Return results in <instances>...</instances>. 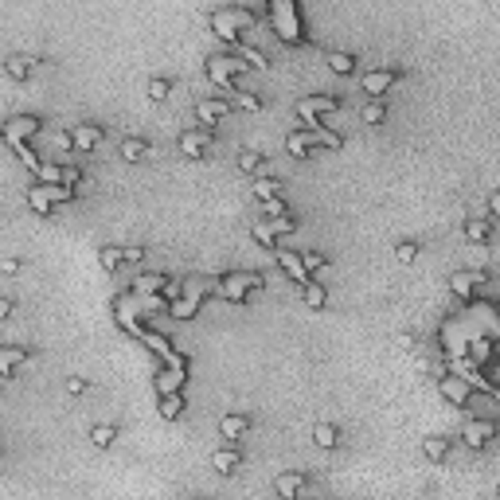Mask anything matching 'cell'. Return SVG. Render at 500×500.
<instances>
[{
  "instance_id": "37",
  "label": "cell",
  "mask_w": 500,
  "mask_h": 500,
  "mask_svg": "<svg viewBox=\"0 0 500 500\" xmlns=\"http://www.w3.org/2000/svg\"><path fill=\"white\" fill-rule=\"evenodd\" d=\"M98 262H102V270H118L121 262H126V255H121V246H102V255H98Z\"/></svg>"
},
{
  "instance_id": "31",
  "label": "cell",
  "mask_w": 500,
  "mask_h": 500,
  "mask_svg": "<svg viewBox=\"0 0 500 500\" xmlns=\"http://www.w3.org/2000/svg\"><path fill=\"white\" fill-rule=\"evenodd\" d=\"M35 176H39V184H63V164L59 161H43L39 169H35Z\"/></svg>"
},
{
  "instance_id": "35",
  "label": "cell",
  "mask_w": 500,
  "mask_h": 500,
  "mask_svg": "<svg viewBox=\"0 0 500 500\" xmlns=\"http://www.w3.org/2000/svg\"><path fill=\"white\" fill-rule=\"evenodd\" d=\"M422 449H426V458H430V461H446L449 458V441L446 438H426Z\"/></svg>"
},
{
  "instance_id": "14",
  "label": "cell",
  "mask_w": 500,
  "mask_h": 500,
  "mask_svg": "<svg viewBox=\"0 0 500 500\" xmlns=\"http://www.w3.org/2000/svg\"><path fill=\"white\" fill-rule=\"evenodd\" d=\"M481 281H489V274H484V270H458L453 278H449V289L469 301V297L477 293V286H481Z\"/></svg>"
},
{
  "instance_id": "1",
  "label": "cell",
  "mask_w": 500,
  "mask_h": 500,
  "mask_svg": "<svg viewBox=\"0 0 500 500\" xmlns=\"http://www.w3.org/2000/svg\"><path fill=\"white\" fill-rule=\"evenodd\" d=\"M258 16H262V8H250V4H223V8L212 12V28L219 39L238 43V35L258 24Z\"/></svg>"
},
{
  "instance_id": "8",
  "label": "cell",
  "mask_w": 500,
  "mask_h": 500,
  "mask_svg": "<svg viewBox=\"0 0 500 500\" xmlns=\"http://www.w3.org/2000/svg\"><path fill=\"white\" fill-rule=\"evenodd\" d=\"M336 98H332V94H313V98H301V102H297V118L301 121H309L305 129H313V126H321V114H336Z\"/></svg>"
},
{
  "instance_id": "21",
  "label": "cell",
  "mask_w": 500,
  "mask_h": 500,
  "mask_svg": "<svg viewBox=\"0 0 500 500\" xmlns=\"http://www.w3.org/2000/svg\"><path fill=\"white\" fill-rule=\"evenodd\" d=\"M212 465L219 469L223 477H231L238 465H243V453H238L235 446H227V449H215V453H212Z\"/></svg>"
},
{
  "instance_id": "2",
  "label": "cell",
  "mask_w": 500,
  "mask_h": 500,
  "mask_svg": "<svg viewBox=\"0 0 500 500\" xmlns=\"http://www.w3.org/2000/svg\"><path fill=\"white\" fill-rule=\"evenodd\" d=\"M270 20H274V32H278L281 43L289 47H305L309 35H305V24H301V8L293 0H270Z\"/></svg>"
},
{
  "instance_id": "4",
  "label": "cell",
  "mask_w": 500,
  "mask_h": 500,
  "mask_svg": "<svg viewBox=\"0 0 500 500\" xmlns=\"http://www.w3.org/2000/svg\"><path fill=\"white\" fill-rule=\"evenodd\" d=\"M71 200H75V192L63 184H32L28 188V204H32L35 215H51L55 207L71 204Z\"/></svg>"
},
{
  "instance_id": "36",
  "label": "cell",
  "mask_w": 500,
  "mask_h": 500,
  "mask_svg": "<svg viewBox=\"0 0 500 500\" xmlns=\"http://www.w3.org/2000/svg\"><path fill=\"white\" fill-rule=\"evenodd\" d=\"M313 141L321 145V149H332V153L344 145V141H340V133H332V129H324V126H313Z\"/></svg>"
},
{
  "instance_id": "25",
  "label": "cell",
  "mask_w": 500,
  "mask_h": 500,
  "mask_svg": "<svg viewBox=\"0 0 500 500\" xmlns=\"http://www.w3.org/2000/svg\"><path fill=\"white\" fill-rule=\"evenodd\" d=\"M324 63H329V71H336V75H352V71H356V55L352 51H329Z\"/></svg>"
},
{
  "instance_id": "27",
  "label": "cell",
  "mask_w": 500,
  "mask_h": 500,
  "mask_svg": "<svg viewBox=\"0 0 500 500\" xmlns=\"http://www.w3.org/2000/svg\"><path fill=\"white\" fill-rule=\"evenodd\" d=\"M489 360H492V340L489 336H477L473 344H469V364L481 367V364H489Z\"/></svg>"
},
{
  "instance_id": "16",
  "label": "cell",
  "mask_w": 500,
  "mask_h": 500,
  "mask_svg": "<svg viewBox=\"0 0 500 500\" xmlns=\"http://www.w3.org/2000/svg\"><path fill=\"white\" fill-rule=\"evenodd\" d=\"M32 360V352L28 348H16V344H0V375L8 379L12 372H16L20 364H28Z\"/></svg>"
},
{
  "instance_id": "42",
  "label": "cell",
  "mask_w": 500,
  "mask_h": 500,
  "mask_svg": "<svg viewBox=\"0 0 500 500\" xmlns=\"http://www.w3.org/2000/svg\"><path fill=\"white\" fill-rule=\"evenodd\" d=\"M238 169L250 172V176H255V172H262V153H250V149H246V153H238Z\"/></svg>"
},
{
  "instance_id": "52",
  "label": "cell",
  "mask_w": 500,
  "mask_h": 500,
  "mask_svg": "<svg viewBox=\"0 0 500 500\" xmlns=\"http://www.w3.org/2000/svg\"><path fill=\"white\" fill-rule=\"evenodd\" d=\"M0 270H4V274H16V270H20V258H4V262H0Z\"/></svg>"
},
{
  "instance_id": "15",
  "label": "cell",
  "mask_w": 500,
  "mask_h": 500,
  "mask_svg": "<svg viewBox=\"0 0 500 500\" xmlns=\"http://www.w3.org/2000/svg\"><path fill=\"white\" fill-rule=\"evenodd\" d=\"M250 426H255V418L250 415H243V410H231V415H223L219 418V430H223V438H243V434H250Z\"/></svg>"
},
{
  "instance_id": "51",
  "label": "cell",
  "mask_w": 500,
  "mask_h": 500,
  "mask_svg": "<svg viewBox=\"0 0 500 500\" xmlns=\"http://www.w3.org/2000/svg\"><path fill=\"white\" fill-rule=\"evenodd\" d=\"M86 387H90V383H86L83 375H71V379H67V391H71V395H83Z\"/></svg>"
},
{
  "instance_id": "17",
  "label": "cell",
  "mask_w": 500,
  "mask_h": 500,
  "mask_svg": "<svg viewBox=\"0 0 500 500\" xmlns=\"http://www.w3.org/2000/svg\"><path fill=\"white\" fill-rule=\"evenodd\" d=\"M305 481H309L305 473L289 469V473H281L278 481H274V489H278V496H281V500H297V496H301V489H305Z\"/></svg>"
},
{
  "instance_id": "39",
  "label": "cell",
  "mask_w": 500,
  "mask_h": 500,
  "mask_svg": "<svg viewBox=\"0 0 500 500\" xmlns=\"http://www.w3.org/2000/svg\"><path fill=\"white\" fill-rule=\"evenodd\" d=\"M383 118H387V106H383V98H372V102L364 106V121H367V126H379Z\"/></svg>"
},
{
  "instance_id": "53",
  "label": "cell",
  "mask_w": 500,
  "mask_h": 500,
  "mask_svg": "<svg viewBox=\"0 0 500 500\" xmlns=\"http://www.w3.org/2000/svg\"><path fill=\"white\" fill-rule=\"evenodd\" d=\"M8 317H12V301L8 297H0V321H8Z\"/></svg>"
},
{
  "instance_id": "38",
  "label": "cell",
  "mask_w": 500,
  "mask_h": 500,
  "mask_svg": "<svg viewBox=\"0 0 500 500\" xmlns=\"http://www.w3.org/2000/svg\"><path fill=\"white\" fill-rule=\"evenodd\" d=\"M266 223H270L274 238H278V235H293V231L301 227V223H297V219H293V215H289V212H286V215H278V219H266Z\"/></svg>"
},
{
  "instance_id": "26",
  "label": "cell",
  "mask_w": 500,
  "mask_h": 500,
  "mask_svg": "<svg viewBox=\"0 0 500 500\" xmlns=\"http://www.w3.org/2000/svg\"><path fill=\"white\" fill-rule=\"evenodd\" d=\"M121 157H126L129 164L145 161V157H149V141H141V137H126V141H121Z\"/></svg>"
},
{
  "instance_id": "11",
  "label": "cell",
  "mask_w": 500,
  "mask_h": 500,
  "mask_svg": "<svg viewBox=\"0 0 500 500\" xmlns=\"http://www.w3.org/2000/svg\"><path fill=\"white\" fill-rule=\"evenodd\" d=\"M71 149L75 153H90L94 145H102V126H94V121H78V126H71Z\"/></svg>"
},
{
  "instance_id": "6",
  "label": "cell",
  "mask_w": 500,
  "mask_h": 500,
  "mask_svg": "<svg viewBox=\"0 0 500 500\" xmlns=\"http://www.w3.org/2000/svg\"><path fill=\"white\" fill-rule=\"evenodd\" d=\"M207 278H192L184 286V293H180V301H172L169 305V313L176 317V321H188V317H195L200 313V305H204V297H207Z\"/></svg>"
},
{
  "instance_id": "50",
  "label": "cell",
  "mask_w": 500,
  "mask_h": 500,
  "mask_svg": "<svg viewBox=\"0 0 500 500\" xmlns=\"http://www.w3.org/2000/svg\"><path fill=\"white\" fill-rule=\"evenodd\" d=\"M121 255H126V262L141 266L145 262V246H121Z\"/></svg>"
},
{
  "instance_id": "28",
  "label": "cell",
  "mask_w": 500,
  "mask_h": 500,
  "mask_svg": "<svg viewBox=\"0 0 500 500\" xmlns=\"http://www.w3.org/2000/svg\"><path fill=\"white\" fill-rule=\"evenodd\" d=\"M301 297H305L309 309H324V301H329V293H324L321 281H305V286H301Z\"/></svg>"
},
{
  "instance_id": "20",
  "label": "cell",
  "mask_w": 500,
  "mask_h": 500,
  "mask_svg": "<svg viewBox=\"0 0 500 500\" xmlns=\"http://www.w3.org/2000/svg\"><path fill=\"white\" fill-rule=\"evenodd\" d=\"M438 391L449 398V403H458V407H465V403H469V383L461 379V375H446V379L438 383Z\"/></svg>"
},
{
  "instance_id": "32",
  "label": "cell",
  "mask_w": 500,
  "mask_h": 500,
  "mask_svg": "<svg viewBox=\"0 0 500 500\" xmlns=\"http://www.w3.org/2000/svg\"><path fill=\"white\" fill-rule=\"evenodd\" d=\"M90 438H94V446H98V449H110V446H114V438H118V426H110V422L94 426Z\"/></svg>"
},
{
  "instance_id": "45",
  "label": "cell",
  "mask_w": 500,
  "mask_h": 500,
  "mask_svg": "<svg viewBox=\"0 0 500 500\" xmlns=\"http://www.w3.org/2000/svg\"><path fill=\"white\" fill-rule=\"evenodd\" d=\"M63 188H71V192H83V172L75 169V164H71V169H63Z\"/></svg>"
},
{
  "instance_id": "34",
  "label": "cell",
  "mask_w": 500,
  "mask_h": 500,
  "mask_svg": "<svg viewBox=\"0 0 500 500\" xmlns=\"http://www.w3.org/2000/svg\"><path fill=\"white\" fill-rule=\"evenodd\" d=\"M250 231H255V238L266 246V250H278V238H274V231H270V223H266V219H255V223H250Z\"/></svg>"
},
{
  "instance_id": "47",
  "label": "cell",
  "mask_w": 500,
  "mask_h": 500,
  "mask_svg": "<svg viewBox=\"0 0 500 500\" xmlns=\"http://www.w3.org/2000/svg\"><path fill=\"white\" fill-rule=\"evenodd\" d=\"M286 212H289V207H286V200H281V195L262 204V215H266V219H278V215H286Z\"/></svg>"
},
{
  "instance_id": "49",
  "label": "cell",
  "mask_w": 500,
  "mask_h": 500,
  "mask_svg": "<svg viewBox=\"0 0 500 500\" xmlns=\"http://www.w3.org/2000/svg\"><path fill=\"white\" fill-rule=\"evenodd\" d=\"M16 157H20V161H24V164H28V169H32V172H35V169H39V164H43L39 157L32 153V145H16Z\"/></svg>"
},
{
  "instance_id": "30",
  "label": "cell",
  "mask_w": 500,
  "mask_h": 500,
  "mask_svg": "<svg viewBox=\"0 0 500 500\" xmlns=\"http://www.w3.org/2000/svg\"><path fill=\"white\" fill-rule=\"evenodd\" d=\"M255 195L262 200V204H266V200H278V195H281V180H274V176H258V180H255Z\"/></svg>"
},
{
  "instance_id": "24",
  "label": "cell",
  "mask_w": 500,
  "mask_h": 500,
  "mask_svg": "<svg viewBox=\"0 0 500 500\" xmlns=\"http://www.w3.org/2000/svg\"><path fill=\"white\" fill-rule=\"evenodd\" d=\"M313 441H317L321 449H336V446H340V430H336L332 422H317V426H313Z\"/></svg>"
},
{
  "instance_id": "22",
  "label": "cell",
  "mask_w": 500,
  "mask_h": 500,
  "mask_svg": "<svg viewBox=\"0 0 500 500\" xmlns=\"http://www.w3.org/2000/svg\"><path fill=\"white\" fill-rule=\"evenodd\" d=\"M164 281H169V274H141V278L133 281V289L141 297H157L164 289Z\"/></svg>"
},
{
  "instance_id": "23",
  "label": "cell",
  "mask_w": 500,
  "mask_h": 500,
  "mask_svg": "<svg viewBox=\"0 0 500 500\" xmlns=\"http://www.w3.org/2000/svg\"><path fill=\"white\" fill-rule=\"evenodd\" d=\"M465 238H469V243H477V246H484L492 238V219H469L465 223Z\"/></svg>"
},
{
  "instance_id": "18",
  "label": "cell",
  "mask_w": 500,
  "mask_h": 500,
  "mask_svg": "<svg viewBox=\"0 0 500 500\" xmlns=\"http://www.w3.org/2000/svg\"><path fill=\"white\" fill-rule=\"evenodd\" d=\"M278 266L289 274V281H297V286L313 281V278L305 274V266H301V255H297V250H278Z\"/></svg>"
},
{
  "instance_id": "46",
  "label": "cell",
  "mask_w": 500,
  "mask_h": 500,
  "mask_svg": "<svg viewBox=\"0 0 500 500\" xmlns=\"http://www.w3.org/2000/svg\"><path fill=\"white\" fill-rule=\"evenodd\" d=\"M395 258H398V262H415V258H418V243H410V238H407V243H398Z\"/></svg>"
},
{
  "instance_id": "54",
  "label": "cell",
  "mask_w": 500,
  "mask_h": 500,
  "mask_svg": "<svg viewBox=\"0 0 500 500\" xmlns=\"http://www.w3.org/2000/svg\"><path fill=\"white\" fill-rule=\"evenodd\" d=\"M496 212H500V195L492 192V195H489V215H496Z\"/></svg>"
},
{
  "instance_id": "9",
  "label": "cell",
  "mask_w": 500,
  "mask_h": 500,
  "mask_svg": "<svg viewBox=\"0 0 500 500\" xmlns=\"http://www.w3.org/2000/svg\"><path fill=\"white\" fill-rule=\"evenodd\" d=\"M212 145H215V129H188L180 137V153L192 157V161H204L212 153Z\"/></svg>"
},
{
  "instance_id": "10",
  "label": "cell",
  "mask_w": 500,
  "mask_h": 500,
  "mask_svg": "<svg viewBox=\"0 0 500 500\" xmlns=\"http://www.w3.org/2000/svg\"><path fill=\"white\" fill-rule=\"evenodd\" d=\"M461 438H465L469 449H484L492 438H496V422H492V418H469L465 430H461Z\"/></svg>"
},
{
  "instance_id": "3",
  "label": "cell",
  "mask_w": 500,
  "mask_h": 500,
  "mask_svg": "<svg viewBox=\"0 0 500 500\" xmlns=\"http://www.w3.org/2000/svg\"><path fill=\"white\" fill-rule=\"evenodd\" d=\"M243 71H246V63L238 59V55H212V59H207V78H212L223 94H231V98L238 94L235 78L243 75Z\"/></svg>"
},
{
  "instance_id": "40",
  "label": "cell",
  "mask_w": 500,
  "mask_h": 500,
  "mask_svg": "<svg viewBox=\"0 0 500 500\" xmlns=\"http://www.w3.org/2000/svg\"><path fill=\"white\" fill-rule=\"evenodd\" d=\"M301 266H305V274L313 278L317 270H324V266H329V258H324V255H317V250H301Z\"/></svg>"
},
{
  "instance_id": "41",
  "label": "cell",
  "mask_w": 500,
  "mask_h": 500,
  "mask_svg": "<svg viewBox=\"0 0 500 500\" xmlns=\"http://www.w3.org/2000/svg\"><path fill=\"white\" fill-rule=\"evenodd\" d=\"M231 102H235L238 110H246V114H258V110H262V98H258V94H243V90H238Z\"/></svg>"
},
{
  "instance_id": "13",
  "label": "cell",
  "mask_w": 500,
  "mask_h": 500,
  "mask_svg": "<svg viewBox=\"0 0 500 500\" xmlns=\"http://www.w3.org/2000/svg\"><path fill=\"white\" fill-rule=\"evenodd\" d=\"M227 110H231L227 98H200V102H195V118L204 121V129L219 126V121L227 118Z\"/></svg>"
},
{
  "instance_id": "44",
  "label": "cell",
  "mask_w": 500,
  "mask_h": 500,
  "mask_svg": "<svg viewBox=\"0 0 500 500\" xmlns=\"http://www.w3.org/2000/svg\"><path fill=\"white\" fill-rule=\"evenodd\" d=\"M169 90H172L169 78H153V83H149V98H153V102H164V98H169Z\"/></svg>"
},
{
  "instance_id": "12",
  "label": "cell",
  "mask_w": 500,
  "mask_h": 500,
  "mask_svg": "<svg viewBox=\"0 0 500 500\" xmlns=\"http://www.w3.org/2000/svg\"><path fill=\"white\" fill-rule=\"evenodd\" d=\"M395 83H403V71H391V67H375L364 75V90L372 94V98H379V94H387Z\"/></svg>"
},
{
  "instance_id": "48",
  "label": "cell",
  "mask_w": 500,
  "mask_h": 500,
  "mask_svg": "<svg viewBox=\"0 0 500 500\" xmlns=\"http://www.w3.org/2000/svg\"><path fill=\"white\" fill-rule=\"evenodd\" d=\"M180 293H184V281H176V278H169V281H164L161 297L169 301V305H172V301H180Z\"/></svg>"
},
{
  "instance_id": "7",
  "label": "cell",
  "mask_w": 500,
  "mask_h": 500,
  "mask_svg": "<svg viewBox=\"0 0 500 500\" xmlns=\"http://www.w3.org/2000/svg\"><path fill=\"white\" fill-rule=\"evenodd\" d=\"M0 133H4V145H12V149H16V145H28V137L39 133V118H35V114H12Z\"/></svg>"
},
{
  "instance_id": "5",
  "label": "cell",
  "mask_w": 500,
  "mask_h": 500,
  "mask_svg": "<svg viewBox=\"0 0 500 500\" xmlns=\"http://www.w3.org/2000/svg\"><path fill=\"white\" fill-rule=\"evenodd\" d=\"M262 286H266V278L258 270H231L227 278L219 281V293L227 297V301H246V297Z\"/></svg>"
},
{
  "instance_id": "29",
  "label": "cell",
  "mask_w": 500,
  "mask_h": 500,
  "mask_svg": "<svg viewBox=\"0 0 500 500\" xmlns=\"http://www.w3.org/2000/svg\"><path fill=\"white\" fill-rule=\"evenodd\" d=\"M32 63L35 59H28V55H12V59H4V71H8L16 83H24V78L32 75Z\"/></svg>"
},
{
  "instance_id": "43",
  "label": "cell",
  "mask_w": 500,
  "mask_h": 500,
  "mask_svg": "<svg viewBox=\"0 0 500 500\" xmlns=\"http://www.w3.org/2000/svg\"><path fill=\"white\" fill-rule=\"evenodd\" d=\"M180 410H184V398H180V395H164V403H161V415L169 418V422H172V418H180Z\"/></svg>"
},
{
  "instance_id": "19",
  "label": "cell",
  "mask_w": 500,
  "mask_h": 500,
  "mask_svg": "<svg viewBox=\"0 0 500 500\" xmlns=\"http://www.w3.org/2000/svg\"><path fill=\"white\" fill-rule=\"evenodd\" d=\"M286 149H289V157H301V161H305V157L317 149V141H313V129H293V133L286 137Z\"/></svg>"
},
{
  "instance_id": "33",
  "label": "cell",
  "mask_w": 500,
  "mask_h": 500,
  "mask_svg": "<svg viewBox=\"0 0 500 500\" xmlns=\"http://www.w3.org/2000/svg\"><path fill=\"white\" fill-rule=\"evenodd\" d=\"M238 59H243L246 67H255V71H266V67H270V59H266V51H258V47H250V43H246L243 51H238Z\"/></svg>"
}]
</instances>
